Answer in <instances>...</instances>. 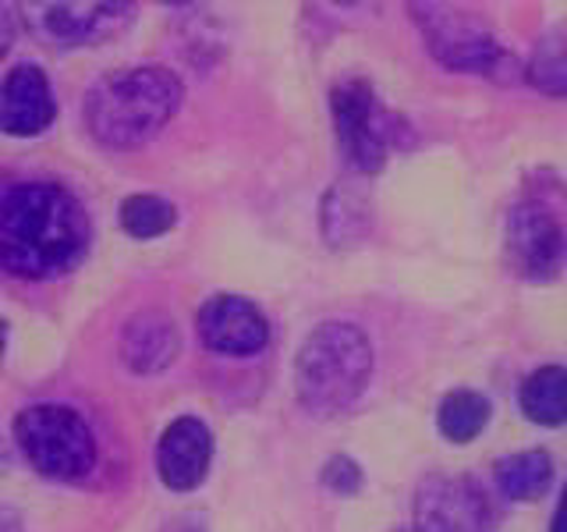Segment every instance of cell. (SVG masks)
<instances>
[{
	"label": "cell",
	"mask_w": 567,
	"mask_h": 532,
	"mask_svg": "<svg viewBox=\"0 0 567 532\" xmlns=\"http://www.w3.org/2000/svg\"><path fill=\"white\" fill-rule=\"evenodd\" d=\"M330 111H333V129L337 142L348 156V164L362 174H372L386 164V153L398 139V121L390 117L372 85L362 79H344L333 85L330 93Z\"/></svg>",
	"instance_id": "obj_5"
},
{
	"label": "cell",
	"mask_w": 567,
	"mask_h": 532,
	"mask_svg": "<svg viewBox=\"0 0 567 532\" xmlns=\"http://www.w3.org/2000/svg\"><path fill=\"white\" fill-rule=\"evenodd\" d=\"M209 458H213V433L203 419L182 416L174 419L164 437L156 443V469L164 487L185 493L195 490L209 472Z\"/></svg>",
	"instance_id": "obj_10"
},
{
	"label": "cell",
	"mask_w": 567,
	"mask_h": 532,
	"mask_svg": "<svg viewBox=\"0 0 567 532\" xmlns=\"http://www.w3.org/2000/svg\"><path fill=\"white\" fill-rule=\"evenodd\" d=\"M14 43V14L8 8H0V58L11 50Z\"/></svg>",
	"instance_id": "obj_20"
},
{
	"label": "cell",
	"mask_w": 567,
	"mask_h": 532,
	"mask_svg": "<svg viewBox=\"0 0 567 532\" xmlns=\"http://www.w3.org/2000/svg\"><path fill=\"white\" fill-rule=\"evenodd\" d=\"M0 532H22V519L11 508H0Z\"/></svg>",
	"instance_id": "obj_21"
},
{
	"label": "cell",
	"mask_w": 567,
	"mask_h": 532,
	"mask_svg": "<svg viewBox=\"0 0 567 532\" xmlns=\"http://www.w3.org/2000/svg\"><path fill=\"white\" fill-rule=\"evenodd\" d=\"M507 259L528 280H549L560 270L564 231L543 200H525L507 213Z\"/></svg>",
	"instance_id": "obj_7"
},
{
	"label": "cell",
	"mask_w": 567,
	"mask_h": 532,
	"mask_svg": "<svg viewBox=\"0 0 567 532\" xmlns=\"http://www.w3.org/2000/svg\"><path fill=\"white\" fill-rule=\"evenodd\" d=\"M14 440L29 466L50 479H79L96 466V440L71 405L40 401L14 419Z\"/></svg>",
	"instance_id": "obj_4"
},
{
	"label": "cell",
	"mask_w": 567,
	"mask_h": 532,
	"mask_svg": "<svg viewBox=\"0 0 567 532\" xmlns=\"http://www.w3.org/2000/svg\"><path fill=\"white\" fill-rule=\"evenodd\" d=\"M564 387H567L564 366L536 369L522 383V412L539 426H560L564 422Z\"/></svg>",
	"instance_id": "obj_16"
},
{
	"label": "cell",
	"mask_w": 567,
	"mask_h": 532,
	"mask_svg": "<svg viewBox=\"0 0 567 532\" xmlns=\"http://www.w3.org/2000/svg\"><path fill=\"white\" fill-rule=\"evenodd\" d=\"M174 221H177L174 206L159 200V195H128V200L121 203V227L138 242L167 235Z\"/></svg>",
	"instance_id": "obj_17"
},
{
	"label": "cell",
	"mask_w": 567,
	"mask_h": 532,
	"mask_svg": "<svg viewBox=\"0 0 567 532\" xmlns=\"http://www.w3.org/2000/svg\"><path fill=\"white\" fill-rule=\"evenodd\" d=\"M89 248L82 203L58 182H22L0 200V270L47 280L71 270Z\"/></svg>",
	"instance_id": "obj_1"
},
{
	"label": "cell",
	"mask_w": 567,
	"mask_h": 532,
	"mask_svg": "<svg viewBox=\"0 0 567 532\" xmlns=\"http://www.w3.org/2000/svg\"><path fill=\"white\" fill-rule=\"evenodd\" d=\"M199 334L209 351L256 355L270 341V324L248 298L217 295L199 309Z\"/></svg>",
	"instance_id": "obj_9"
},
{
	"label": "cell",
	"mask_w": 567,
	"mask_h": 532,
	"mask_svg": "<svg viewBox=\"0 0 567 532\" xmlns=\"http://www.w3.org/2000/svg\"><path fill=\"white\" fill-rule=\"evenodd\" d=\"M528 79H532V85H539L543 93L564 96V89H567V58H564V35L560 32H549L546 40L536 47V53H532V64H528Z\"/></svg>",
	"instance_id": "obj_18"
},
{
	"label": "cell",
	"mask_w": 567,
	"mask_h": 532,
	"mask_svg": "<svg viewBox=\"0 0 567 532\" xmlns=\"http://www.w3.org/2000/svg\"><path fill=\"white\" fill-rule=\"evenodd\" d=\"M164 532H206L203 525H195L192 519H182V522H174V525H167Z\"/></svg>",
	"instance_id": "obj_22"
},
{
	"label": "cell",
	"mask_w": 567,
	"mask_h": 532,
	"mask_svg": "<svg viewBox=\"0 0 567 532\" xmlns=\"http://www.w3.org/2000/svg\"><path fill=\"white\" fill-rule=\"evenodd\" d=\"M4 341H8V327H4V319H0V359H4Z\"/></svg>",
	"instance_id": "obj_24"
},
{
	"label": "cell",
	"mask_w": 567,
	"mask_h": 532,
	"mask_svg": "<svg viewBox=\"0 0 567 532\" xmlns=\"http://www.w3.org/2000/svg\"><path fill=\"white\" fill-rule=\"evenodd\" d=\"M372 377V345L348 319L319 324L298 348L295 387L312 416H337L362 398Z\"/></svg>",
	"instance_id": "obj_3"
},
{
	"label": "cell",
	"mask_w": 567,
	"mask_h": 532,
	"mask_svg": "<svg viewBox=\"0 0 567 532\" xmlns=\"http://www.w3.org/2000/svg\"><path fill=\"white\" fill-rule=\"evenodd\" d=\"M53 117H58V103H53L43 68L18 64L8 71L4 85H0V132L18 139L40 135L50 129Z\"/></svg>",
	"instance_id": "obj_11"
},
{
	"label": "cell",
	"mask_w": 567,
	"mask_h": 532,
	"mask_svg": "<svg viewBox=\"0 0 567 532\" xmlns=\"http://www.w3.org/2000/svg\"><path fill=\"white\" fill-rule=\"evenodd\" d=\"M415 11L425 32V43H430L440 64H447L454 71H472V75L514 79L518 64H514L511 53L486 29H478L457 11H443V8H415Z\"/></svg>",
	"instance_id": "obj_6"
},
{
	"label": "cell",
	"mask_w": 567,
	"mask_h": 532,
	"mask_svg": "<svg viewBox=\"0 0 567 532\" xmlns=\"http://www.w3.org/2000/svg\"><path fill=\"white\" fill-rule=\"evenodd\" d=\"M496 487L511 501H532V497H543L554 483V458L546 451H522V454H507L496 461Z\"/></svg>",
	"instance_id": "obj_14"
},
{
	"label": "cell",
	"mask_w": 567,
	"mask_h": 532,
	"mask_svg": "<svg viewBox=\"0 0 567 532\" xmlns=\"http://www.w3.org/2000/svg\"><path fill=\"white\" fill-rule=\"evenodd\" d=\"M185 100L182 79L164 64L121 68L103 75L85 96V124L103 146L128 150L153 139Z\"/></svg>",
	"instance_id": "obj_2"
},
{
	"label": "cell",
	"mask_w": 567,
	"mask_h": 532,
	"mask_svg": "<svg viewBox=\"0 0 567 532\" xmlns=\"http://www.w3.org/2000/svg\"><path fill=\"white\" fill-rule=\"evenodd\" d=\"M177 351H182V334H177L171 316L156 309L132 316L121 330V359L142 377L167 369L177 359Z\"/></svg>",
	"instance_id": "obj_13"
},
{
	"label": "cell",
	"mask_w": 567,
	"mask_h": 532,
	"mask_svg": "<svg viewBox=\"0 0 567 532\" xmlns=\"http://www.w3.org/2000/svg\"><path fill=\"white\" fill-rule=\"evenodd\" d=\"M486 422H489V401L478 395V390L461 387V390H451V395L440 401L436 426H440V433L454 443L475 440L486 430Z\"/></svg>",
	"instance_id": "obj_15"
},
{
	"label": "cell",
	"mask_w": 567,
	"mask_h": 532,
	"mask_svg": "<svg viewBox=\"0 0 567 532\" xmlns=\"http://www.w3.org/2000/svg\"><path fill=\"white\" fill-rule=\"evenodd\" d=\"M8 466H11V451H8V443L0 440V472H4Z\"/></svg>",
	"instance_id": "obj_23"
},
{
	"label": "cell",
	"mask_w": 567,
	"mask_h": 532,
	"mask_svg": "<svg viewBox=\"0 0 567 532\" xmlns=\"http://www.w3.org/2000/svg\"><path fill=\"white\" fill-rule=\"evenodd\" d=\"M323 487L333 490V493H341V497H348V493H354V490L362 487V469L354 466L351 458L337 454V458H330L327 466H323Z\"/></svg>",
	"instance_id": "obj_19"
},
{
	"label": "cell",
	"mask_w": 567,
	"mask_h": 532,
	"mask_svg": "<svg viewBox=\"0 0 567 532\" xmlns=\"http://www.w3.org/2000/svg\"><path fill=\"white\" fill-rule=\"evenodd\" d=\"M40 29L61 47L103 43L132 22V4H47Z\"/></svg>",
	"instance_id": "obj_12"
},
{
	"label": "cell",
	"mask_w": 567,
	"mask_h": 532,
	"mask_svg": "<svg viewBox=\"0 0 567 532\" xmlns=\"http://www.w3.org/2000/svg\"><path fill=\"white\" fill-rule=\"evenodd\" d=\"M408 532H486V497L465 475H430L415 497Z\"/></svg>",
	"instance_id": "obj_8"
}]
</instances>
